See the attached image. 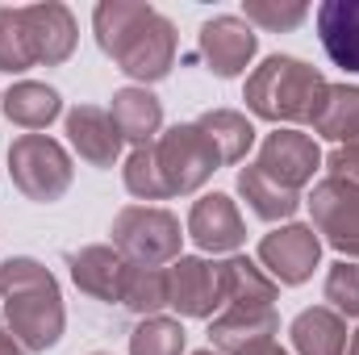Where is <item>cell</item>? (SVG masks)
Wrapping results in <instances>:
<instances>
[{
  "instance_id": "603a6c76",
  "label": "cell",
  "mask_w": 359,
  "mask_h": 355,
  "mask_svg": "<svg viewBox=\"0 0 359 355\" xmlns=\"http://www.w3.org/2000/svg\"><path fill=\"white\" fill-rule=\"evenodd\" d=\"M238 192L247 196V205H251L264 222H284V217H292V213H297V205H301V196H297V192L280 188V184L268 180L259 168L238 172Z\"/></svg>"
},
{
  "instance_id": "277c9868",
  "label": "cell",
  "mask_w": 359,
  "mask_h": 355,
  "mask_svg": "<svg viewBox=\"0 0 359 355\" xmlns=\"http://www.w3.org/2000/svg\"><path fill=\"white\" fill-rule=\"evenodd\" d=\"M113 243L117 255L130 267H159L180 260V222L168 209L155 205H130L113 217Z\"/></svg>"
},
{
  "instance_id": "7402d4cb",
  "label": "cell",
  "mask_w": 359,
  "mask_h": 355,
  "mask_svg": "<svg viewBox=\"0 0 359 355\" xmlns=\"http://www.w3.org/2000/svg\"><path fill=\"white\" fill-rule=\"evenodd\" d=\"M313 130L322 138H330V142L359 147V88L330 84L322 109H318V117H313Z\"/></svg>"
},
{
  "instance_id": "484cf974",
  "label": "cell",
  "mask_w": 359,
  "mask_h": 355,
  "mask_svg": "<svg viewBox=\"0 0 359 355\" xmlns=\"http://www.w3.org/2000/svg\"><path fill=\"white\" fill-rule=\"evenodd\" d=\"M184 351V326L172 318H147L130 335V355H180Z\"/></svg>"
},
{
  "instance_id": "5b68a950",
  "label": "cell",
  "mask_w": 359,
  "mask_h": 355,
  "mask_svg": "<svg viewBox=\"0 0 359 355\" xmlns=\"http://www.w3.org/2000/svg\"><path fill=\"white\" fill-rule=\"evenodd\" d=\"M8 168H13V184L29 201H59L72 188V159L46 134H21L8 147Z\"/></svg>"
},
{
  "instance_id": "9c48e42d",
  "label": "cell",
  "mask_w": 359,
  "mask_h": 355,
  "mask_svg": "<svg viewBox=\"0 0 359 355\" xmlns=\"http://www.w3.org/2000/svg\"><path fill=\"white\" fill-rule=\"evenodd\" d=\"M318 255H322V243H318L313 226H284V230H276L259 243V264L268 267L280 284L309 280L313 267H318Z\"/></svg>"
},
{
  "instance_id": "4dcf8cb0",
  "label": "cell",
  "mask_w": 359,
  "mask_h": 355,
  "mask_svg": "<svg viewBox=\"0 0 359 355\" xmlns=\"http://www.w3.org/2000/svg\"><path fill=\"white\" fill-rule=\"evenodd\" d=\"M326 168H330V180H343V184L359 188V147H339V151H330Z\"/></svg>"
},
{
  "instance_id": "9a60e30c",
  "label": "cell",
  "mask_w": 359,
  "mask_h": 355,
  "mask_svg": "<svg viewBox=\"0 0 359 355\" xmlns=\"http://www.w3.org/2000/svg\"><path fill=\"white\" fill-rule=\"evenodd\" d=\"M276 330H280L276 309H226L209 326V339H213L217 351L247 355V351H255V347H264V343H271Z\"/></svg>"
},
{
  "instance_id": "5bb4252c",
  "label": "cell",
  "mask_w": 359,
  "mask_h": 355,
  "mask_svg": "<svg viewBox=\"0 0 359 355\" xmlns=\"http://www.w3.org/2000/svg\"><path fill=\"white\" fill-rule=\"evenodd\" d=\"M67 134H72V147L80 151V159H88L92 168H113L117 155H121V130L113 126V117L96 105H76L67 113Z\"/></svg>"
},
{
  "instance_id": "ac0fdd59",
  "label": "cell",
  "mask_w": 359,
  "mask_h": 355,
  "mask_svg": "<svg viewBox=\"0 0 359 355\" xmlns=\"http://www.w3.org/2000/svg\"><path fill=\"white\" fill-rule=\"evenodd\" d=\"M217 272H222V305H230V309H271L276 280L264 276L251 260L234 255V260L217 264Z\"/></svg>"
},
{
  "instance_id": "d4e9b609",
  "label": "cell",
  "mask_w": 359,
  "mask_h": 355,
  "mask_svg": "<svg viewBox=\"0 0 359 355\" xmlns=\"http://www.w3.org/2000/svg\"><path fill=\"white\" fill-rule=\"evenodd\" d=\"M121 305H130L134 314L155 318V309L168 305V267H130Z\"/></svg>"
},
{
  "instance_id": "1f68e13d",
  "label": "cell",
  "mask_w": 359,
  "mask_h": 355,
  "mask_svg": "<svg viewBox=\"0 0 359 355\" xmlns=\"http://www.w3.org/2000/svg\"><path fill=\"white\" fill-rule=\"evenodd\" d=\"M0 355H25V347H21V343H17L4 326H0Z\"/></svg>"
},
{
  "instance_id": "e575fe53",
  "label": "cell",
  "mask_w": 359,
  "mask_h": 355,
  "mask_svg": "<svg viewBox=\"0 0 359 355\" xmlns=\"http://www.w3.org/2000/svg\"><path fill=\"white\" fill-rule=\"evenodd\" d=\"M196 355H213V351H196Z\"/></svg>"
},
{
  "instance_id": "8992f818",
  "label": "cell",
  "mask_w": 359,
  "mask_h": 355,
  "mask_svg": "<svg viewBox=\"0 0 359 355\" xmlns=\"http://www.w3.org/2000/svg\"><path fill=\"white\" fill-rule=\"evenodd\" d=\"M155 163H159V176L168 184V192L176 196V192L201 188L205 180L217 172L222 155H217L213 138H209L196 121H188V126L168 130V134L155 142Z\"/></svg>"
},
{
  "instance_id": "3957f363",
  "label": "cell",
  "mask_w": 359,
  "mask_h": 355,
  "mask_svg": "<svg viewBox=\"0 0 359 355\" xmlns=\"http://www.w3.org/2000/svg\"><path fill=\"white\" fill-rule=\"evenodd\" d=\"M326 80L305 67L301 59H288V55H271L264 59L251 80H247V109L264 121H309L318 117L322 100H326Z\"/></svg>"
},
{
  "instance_id": "ffe728a7",
  "label": "cell",
  "mask_w": 359,
  "mask_h": 355,
  "mask_svg": "<svg viewBox=\"0 0 359 355\" xmlns=\"http://www.w3.org/2000/svg\"><path fill=\"white\" fill-rule=\"evenodd\" d=\"M109 117H113V126L121 130V138H130V142H138V147H151V134L159 130L163 109H159V100L147 88H121L113 96Z\"/></svg>"
},
{
  "instance_id": "8fae6325",
  "label": "cell",
  "mask_w": 359,
  "mask_h": 355,
  "mask_svg": "<svg viewBox=\"0 0 359 355\" xmlns=\"http://www.w3.org/2000/svg\"><path fill=\"white\" fill-rule=\"evenodd\" d=\"M255 46H259V38H255L251 21H243V17H213L201 29V51L209 59V72H217L222 80L243 76L247 63L255 59Z\"/></svg>"
},
{
  "instance_id": "4316f807",
  "label": "cell",
  "mask_w": 359,
  "mask_h": 355,
  "mask_svg": "<svg viewBox=\"0 0 359 355\" xmlns=\"http://www.w3.org/2000/svg\"><path fill=\"white\" fill-rule=\"evenodd\" d=\"M34 67V51L25 38L21 8H0V72H25Z\"/></svg>"
},
{
  "instance_id": "52a82bcc",
  "label": "cell",
  "mask_w": 359,
  "mask_h": 355,
  "mask_svg": "<svg viewBox=\"0 0 359 355\" xmlns=\"http://www.w3.org/2000/svg\"><path fill=\"white\" fill-rule=\"evenodd\" d=\"M309 209H313L318 234H326L334 251L359 260V188L343 180H322L309 196Z\"/></svg>"
},
{
  "instance_id": "f1b7e54d",
  "label": "cell",
  "mask_w": 359,
  "mask_h": 355,
  "mask_svg": "<svg viewBox=\"0 0 359 355\" xmlns=\"http://www.w3.org/2000/svg\"><path fill=\"white\" fill-rule=\"evenodd\" d=\"M326 301L339 318H359V264H334L326 276Z\"/></svg>"
},
{
  "instance_id": "836d02e7",
  "label": "cell",
  "mask_w": 359,
  "mask_h": 355,
  "mask_svg": "<svg viewBox=\"0 0 359 355\" xmlns=\"http://www.w3.org/2000/svg\"><path fill=\"white\" fill-rule=\"evenodd\" d=\"M343 355H359V326L347 335V351H343Z\"/></svg>"
},
{
  "instance_id": "6da1fadb",
  "label": "cell",
  "mask_w": 359,
  "mask_h": 355,
  "mask_svg": "<svg viewBox=\"0 0 359 355\" xmlns=\"http://www.w3.org/2000/svg\"><path fill=\"white\" fill-rule=\"evenodd\" d=\"M96 42L100 51L134 80L151 84L172 72L176 59V29L163 13L151 4H130V0H104L92 13Z\"/></svg>"
},
{
  "instance_id": "ba28073f",
  "label": "cell",
  "mask_w": 359,
  "mask_h": 355,
  "mask_svg": "<svg viewBox=\"0 0 359 355\" xmlns=\"http://www.w3.org/2000/svg\"><path fill=\"white\" fill-rule=\"evenodd\" d=\"M318 163H322V151H318V142L309 134H301V130H276V134L264 138L255 168L268 180H276L280 188L297 192V188H305L313 180Z\"/></svg>"
},
{
  "instance_id": "cb8c5ba5",
  "label": "cell",
  "mask_w": 359,
  "mask_h": 355,
  "mask_svg": "<svg viewBox=\"0 0 359 355\" xmlns=\"http://www.w3.org/2000/svg\"><path fill=\"white\" fill-rule=\"evenodd\" d=\"M196 126L213 138L222 163H238V159L251 151V142H255V126H251L243 113H234V109H213V113H205Z\"/></svg>"
},
{
  "instance_id": "30bf717a",
  "label": "cell",
  "mask_w": 359,
  "mask_h": 355,
  "mask_svg": "<svg viewBox=\"0 0 359 355\" xmlns=\"http://www.w3.org/2000/svg\"><path fill=\"white\" fill-rule=\"evenodd\" d=\"M168 305L184 318H209L222 305V272L205 260L180 255L168 267Z\"/></svg>"
},
{
  "instance_id": "d590c367",
  "label": "cell",
  "mask_w": 359,
  "mask_h": 355,
  "mask_svg": "<svg viewBox=\"0 0 359 355\" xmlns=\"http://www.w3.org/2000/svg\"><path fill=\"white\" fill-rule=\"evenodd\" d=\"M92 355H104V351H92Z\"/></svg>"
},
{
  "instance_id": "e0dca14e",
  "label": "cell",
  "mask_w": 359,
  "mask_h": 355,
  "mask_svg": "<svg viewBox=\"0 0 359 355\" xmlns=\"http://www.w3.org/2000/svg\"><path fill=\"white\" fill-rule=\"evenodd\" d=\"M72 276H76V284L84 293H92L96 301H121L126 297L130 264L113 247H84L80 255H72Z\"/></svg>"
},
{
  "instance_id": "2e32d148",
  "label": "cell",
  "mask_w": 359,
  "mask_h": 355,
  "mask_svg": "<svg viewBox=\"0 0 359 355\" xmlns=\"http://www.w3.org/2000/svg\"><path fill=\"white\" fill-rule=\"evenodd\" d=\"M318 34L339 67L359 72V0H326L318 8Z\"/></svg>"
},
{
  "instance_id": "d6986e66",
  "label": "cell",
  "mask_w": 359,
  "mask_h": 355,
  "mask_svg": "<svg viewBox=\"0 0 359 355\" xmlns=\"http://www.w3.org/2000/svg\"><path fill=\"white\" fill-rule=\"evenodd\" d=\"M292 347H297V355H343L347 351V322L326 305L305 309L292 322Z\"/></svg>"
},
{
  "instance_id": "83f0119b",
  "label": "cell",
  "mask_w": 359,
  "mask_h": 355,
  "mask_svg": "<svg viewBox=\"0 0 359 355\" xmlns=\"http://www.w3.org/2000/svg\"><path fill=\"white\" fill-rule=\"evenodd\" d=\"M126 188L142 201H163L172 196L168 184L159 176V163H155V147H134V155L126 159Z\"/></svg>"
},
{
  "instance_id": "44dd1931",
  "label": "cell",
  "mask_w": 359,
  "mask_h": 355,
  "mask_svg": "<svg viewBox=\"0 0 359 355\" xmlns=\"http://www.w3.org/2000/svg\"><path fill=\"white\" fill-rule=\"evenodd\" d=\"M4 117L8 121H17L21 130H46L55 117H59V92L46 88V84H34V80H21V84H13V88L4 92Z\"/></svg>"
},
{
  "instance_id": "7c38bea8",
  "label": "cell",
  "mask_w": 359,
  "mask_h": 355,
  "mask_svg": "<svg viewBox=\"0 0 359 355\" xmlns=\"http://www.w3.org/2000/svg\"><path fill=\"white\" fill-rule=\"evenodd\" d=\"M188 234H192V243H196L201 251H213V255L234 251V247L247 239L234 201L222 196V192H209V196H201V201L192 205V213H188Z\"/></svg>"
},
{
  "instance_id": "4fadbf2b",
  "label": "cell",
  "mask_w": 359,
  "mask_h": 355,
  "mask_svg": "<svg viewBox=\"0 0 359 355\" xmlns=\"http://www.w3.org/2000/svg\"><path fill=\"white\" fill-rule=\"evenodd\" d=\"M21 21H25L34 63H63L76 51V21L63 4H25Z\"/></svg>"
},
{
  "instance_id": "d6a6232c",
  "label": "cell",
  "mask_w": 359,
  "mask_h": 355,
  "mask_svg": "<svg viewBox=\"0 0 359 355\" xmlns=\"http://www.w3.org/2000/svg\"><path fill=\"white\" fill-rule=\"evenodd\" d=\"M247 355H288V351L276 347V343H264V347H255V351H247Z\"/></svg>"
},
{
  "instance_id": "f546056e",
  "label": "cell",
  "mask_w": 359,
  "mask_h": 355,
  "mask_svg": "<svg viewBox=\"0 0 359 355\" xmlns=\"http://www.w3.org/2000/svg\"><path fill=\"white\" fill-rule=\"evenodd\" d=\"M243 13H247V21H255L264 29H292L309 17L305 4H271V0H247Z\"/></svg>"
},
{
  "instance_id": "7a4b0ae2",
  "label": "cell",
  "mask_w": 359,
  "mask_h": 355,
  "mask_svg": "<svg viewBox=\"0 0 359 355\" xmlns=\"http://www.w3.org/2000/svg\"><path fill=\"white\" fill-rule=\"evenodd\" d=\"M0 297L8 335L25 351H46L63 335V301L55 276L34 260H8L0 267Z\"/></svg>"
}]
</instances>
